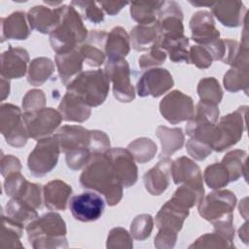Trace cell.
Listing matches in <instances>:
<instances>
[{
    "label": "cell",
    "instance_id": "obj_20",
    "mask_svg": "<svg viewBox=\"0 0 249 249\" xmlns=\"http://www.w3.org/2000/svg\"><path fill=\"white\" fill-rule=\"evenodd\" d=\"M54 135L58 140L60 151L64 154L77 149H88L90 151V130L81 125H63Z\"/></svg>",
    "mask_w": 249,
    "mask_h": 249
},
{
    "label": "cell",
    "instance_id": "obj_31",
    "mask_svg": "<svg viewBox=\"0 0 249 249\" xmlns=\"http://www.w3.org/2000/svg\"><path fill=\"white\" fill-rule=\"evenodd\" d=\"M164 1H138L130 3V16L138 24H153L157 22L160 10Z\"/></svg>",
    "mask_w": 249,
    "mask_h": 249
},
{
    "label": "cell",
    "instance_id": "obj_4",
    "mask_svg": "<svg viewBox=\"0 0 249 249\" xmlns=\"http://www.w3.org/2000/svg\"><path fill=\"white\" fill-rule=\"evenodd\" d=\"M109 83L104 70H89L79 74L66 86V89L80 97L89 106L97 107L107 98Z\"/></svg>",
    "mask_w": 249,
    "mask_h": 249
},
{
    "label": "cell",
    "instance_id": "obj_43",
    "mask_svg": "<svg viewBox=\"0 0 249 249\" xmlns=\"http://www.w3.org/2000/svg\"><path fill=\"white\" fill-rule=\"evenodd\" d=\"M219 118V108L218 105L200 101L196 104L193 117L189 120V122L195 124H203V123H211L217 124Z\"/></svg>",
    "mask_w": 249,
    "mask_h": 249
},
{
    "label": "cell",
    "instance_id": "obj_27",
    "mask_svg": "<svg viewBox=\"0 0 249 249\" xmlns=\"http://www.w3.org/2000/svg\"><path fill=\"white\" fill-rule=\"evenodd\" d=\"M58 111L66 122L84 123L90 117L91 107L77 95L66 91L58 105Z\"/></svg>",
    "mask_w": 249,
    "mask_h": 249
},
{
    "label": "cell",
    "instance_id": "obj_21",
    "mask_svg": "<svg viewBox=\"0 0 249 249\" xmlns=\"http://www.w3.org/2000/svg\"><path fill=\"white\" fill-rule=\"evenodd\" d=\"M215 18L227 27H238L245 23L247 9L241 1H218L210 7Z\"/></svg>",
    "mask_w": 249,
    "mask_h": 249
},
{
    "label": "cell",
    "instance_id": "obj_24",
    "mask_svg": "<svg viewBox=\"0 0 249 249\" xmlns=\"http://www.w3.org/2000/svg\"><path fill=\"white\" fill-rule=\"evenodd\" d=\"M31 33L27 15L23 12H14L6 18H1V42L5 40H25Z\"/></svg>",
    "mask_w": 249,
    "mask_h": 249
},
{
    "label": "cell",
    "instance_id": "obj_42",
    "mask_svg": "<svg viewBox=\"0 0 249 249\" xmlns=\"http://www.w3.org/2000/svg\"><path fill=\"white\" fill-rule=\"evenodd\" d=\"M203 179L207 186L213 190H219L230 183L227 168L222 162H215L208 165L203 173Z\"/></svg>",
    "mask_w": 249,
    "mask_h": 249
},
{
    "label": "cell",
    "instance_id": "obj_22",
    "mask_svg": "<svg viewBox=\"0 0 249 249\" xmlns=\"http://www.w3.org/2000/svg\"><path fill=\"white\" fill-rule=\"evenodd\" d=\"M27 19L31 29L43 34H51L60 20V8L51 9L43 5L34 6L27 13Z\"/></svg>",
    "mask_w": 249,
    "mask_h": 249
},
{
    "label": "cell",
    "instance_id": "obj_2",
    "mask_svg": "<svg viewBox=\"0 0 249 249\" xmlns=\"http://www.w3.org/2000/svg\"><path fill=\"white\" fill-rule=\"evenodd\" d=\"M30 245L35 249L67 248V229L58 213L49 212L25 227Z\"/></svg>",
    "mask_w": 249,
    "mask_h": 249
},
{
    "label": "cell",
    "instance_id": "obj_6",
    "mask_svg": "<svg viewBox=\"0 0 249 249\" xmlns=\"http://www.w3.org/2000/svg\"><path fill=\"white\" fill-rule=\"evenodd\" d=\"M236 205V196L230 190H216L203 196L197 204L199 215L211 224L233 218V209Z\"/></svg>",
    "mask_w": 249,
    "mask_h": 249
},
{
    "label": "cell",
    "instance_id": "obj_8",
    "mask_svg": "<svg viewBox=\"0 0 249 249\" xmlns=\"http://www.w3.org/2000/svg\"><path fill=\"white\" fill-rule=\"evenodd\" d=\"M247 106H240L234 112H231L221 118L218 128V142L213 151L223 152L235 145L242 137L246 129V112Z\"/></svg>",
    "mask_w": 249,
    "mask_h": 249
},
{
    "label": "cell",
    "instance_id": "obj_23",
    "mask_svg": "<svg viewBox=\"0 0 249 249\" xmlns=\"http://www.w3.org/2000/svg\"><path fill=\"white\" fill-rule=\"evenodd\" d=\"M190 209L178 204L171 198L166 201L156 216V226L160 229H170L180 231L185 220L189 216Z\"/></svg>",
    "mask_w": 249,
    "mask_h": 249
},
{
    "label": "cell",
    "instance_id": "obj_39",
    "mask_svg": "<svg viewBox=\"0 0 249 249\" xmlns=\"http://www.w3.org/2000/svg\"><path fill=\"white\" fill-rule=\"evenodd\" d=\"M127 150L131 153L134 160L139 163L150 161L158 151L157 144L150 138L141 137L128 144Z\"/></svg>",
    "mask_w": 249,
    "mask_h": 249
},
{
    "label": "cell",
    "instance_id": "obj_18",
    "mask_svg": "<svg viewBox=\"0 0 249 249\" xmlns=\"http://www.w3.org/2000/svg\"><path fill=\"white\" fill-rule=\"evenodd\" d=\"M107 35L104 30H91L88 35V41L78 47L80 53L90 67H99L105 62V44Z\"/></svg>",
    "mask_w": 249,
    "mask_h": 249
},
{
    "label": "cell",
    "instance_id": "obj_49",
    "mask_svg": "<svg viewBox=\"0 0 249 249\" xmlns=\"http://www.w3.org/2000/svg\"><path fill=\"white\" fill-rule=\"evenodd\" d=\"M46 96L43 90L33 89L28 90L22 98V109L24 113H32L45 108Z\"/></svg>",
    "mask_w": 249,
    "mask_h": 249
},
{
    "label": "cell",
    "instance_id": "obj_13",
    "mask_svg": "<svg viewBox=\"0 0 249 249\" xmlns=\"http://www.w3.org/2000/svg\"><path fill=\"white\" fill-rule=\"evenodd\" d=\"M174 85L173 78L164 68H150L139 78L136 90L139 96L159 97L168 91Z\"/></svg>",
    "mask_w": 249,
    "mask_h": 249
},
{
    "label": "cell",
    "instance_id": "obj_52",
    "mask_svg": "<svg viewBox=\"0 0 249 249\" xmlns=\"http://www.w3.org/2000/svg\"><path fill=\"white\" fill-rule=\"evenodd\" d=\"M27 180L21 175L20 172H15L5 177L4 191L10 197H15L18 195L23 185Z\"/></svg>",
    "mask_w": 249,
    "mask_h": 249
},
{
    "label": "cell",
    "instance_id": "obj_45",
    "mask_svg": "<svg viewBox=\"0 0 249 249\" xmlns=\"http://www.w3.org/2000/svg\"><path fill=\"white\" fill-rule=\"evenodd\" d=\"M233 242L214 231L212 233H205L199 236L189 248H233Z\"/></svg>",
    "mask_w": 249,
    "mask_h": 249
},
{
    "label": "cell",
    "instance_id": "obj_37",
    "mask_svg": "<svg viewBox=\"0 0 249 249\" xmlns=\"http://www.w3.org/2000/svg\"><path fill=\"white\" fill-rule=\"evenodd\" d=\"M204 196L203 184H182L173 194L172 200L190 209L198 204Z\"/></svg>",
    "mask_w": 249,
    "mask_h": 249
},
{
    "label": "cell",
    "instance_id": "obj_46",
    "mask_svg": "<svg viewBox=\"0 0 249 249\" xmlns=\"http://www.w3.org/2000/svg\"><path fill=\"white\" fill-rule=\"evenodd\" d=\"M74 8H79L83 18L92 23H100L104 19V13L97 2L93 1H72Z\"/></svg>",
    "mask_w": 249,
    "mask_h": 249
},
{
    "label": "cell",
    "instance_id": "obj_40",
    "mask_svg": "<svg viewBox=\"0 0 249 249\" xmlns=\"http://www.w3.org/2000/svg\"><path fill=\"white\" fill-rule=\"evenodd\" d=\"M224 87L228 91L236 92L244 90L247 93L249 86L248 68L244 67H231L224 75Z\"/></svg>",
    "mask_w": 249,
    "mask_h": 249
},
{
    "label": "cell",
    "instance_id": "obj_5",
    "mask_svg": "<svg viewBox=\"0 0 249 249\" xmlns=\"http://www.w3.org/2000/svg\"><path fill=\"white\" fill-rule=\"evenodd\" d=\"M60 152V146L55 135L38 140L27 159L31 175L43 177L51 172L57 164Z\"/></svg>",
    "mask_w": 249,
    "mask_h": 249
},
{
    "label": "cell",
    "instance_id": "obj_17",
    "mask_svg": "<svg viewBox=\"0 0 249 249\" xmlns=\"http://www.w3.org/2000/svg\"><path fill=\"white\" fill-rule=\"evenodd\" d=\"M28 62L29 54L25 49L10 47L1 54V77L8 80L23 77Z\"/></svg>",
    "mask_w": 249,
    "mask_h": 249
},
{
    "label": "cell",
    "instance_id": "obj_55",
    "mask_svg": "<svg viewBox=\"0 0 249 249\" xmlns=\"http://www.w3.org/2000/svg\"><path fill=\"white\" fill-rule=\"evenodd\" d=\"M20 170H21V163L17 157L13 155L2 156L0 171L3 177H7L9 174H12L15 172H20Z\"/></svg>",
    "mask_w": 249,
    "mask_h": 249
},
{
    "label": "cell",
    "instance_id": "obj_3",
    "mask_svg": "<svg viewBox=\"0 0 249 249\" xmlns=\"http://www.w3.org/2000/svg\"><path fill=\"white\" fill-rule=\"evenodd\" d=\"M59 8L60 20L50 34V43L56 53H63L78 48L89 34L81 15L71 4Z\"/></svg>",
    "mask_w": 249,
    "mask_h": 249
},
{
    "label": "cell",
    "instance_id": "obj_41",
    "mask_svg": "<svg viewBox=\"0 0 249 249\" xmlns=\"http://www.w3.org/2000/svg\"><path fill=\"white\" fill-rule=\"evenodd\" d=\"M197 94L200 101L218 105L223 98V89L215 78L208 77L203 78L198 82Z\"/></svg>",
    "mask_w": 249,
    "mask_h": 249
},
{
    "label": "cell",
    "instance_id": "obj_53",
    "mask_svg": "<svg viewBox=\"0 0 249 249\" xmlns=\"http://www.w3.org/2000/svg\"><path fill=\"white\" fill-rule=\"evenodd\" d=\"M177 231L170 229H160L155 237V247L159 249L173 248L177 241Z\"/></svg>",
    "mask_w": 249,
    "mask_h": 249
},
{
    "label": "cell",
    "instance_id": "obj_25",
    "mask_svg": "<svg viewBox=\"0 0 249 249\" xmlns=\"http://www.w3.org/2000/svg\"><path fill=\"white\" fill-rule=\"evenodd\" d=\"M54 60L59 78L65 86L83 72L84 58L78 48L67 53H56Z\"/></svg>",
    "mask_w": 249,
    "mask_h": 249
},
{
    "label": "cell",
    "instance_id": "obj_10",
    "mask_svg": "<svg viewBox=\"0 0 249 249\" xmlns=\"http://www.w3.org/2000/svg\"><path fill=\"white\" fill-rule=\"evenodd\" d=\"M23 120L29 137L38 141L51 136L63 119L58 110L45 107L36 112L23 113Z\"/></svg>",
    "mask_w": 249,
    "mask_h": 249
},
{
    "label": "cell",
    "instance_id": "obj_11",
    "mask_svg": "<svg viewBox=\"0 0 249 249\" xmlns=\"http://www.w3.org/2000/svg\"><path fill=\"white\" fill-rule=\"evenodd\" d=\"M194 111L195 106L192 97L180 90H172L160 102L161 116L172 124L189 121L193 117Z\"/></svg>",
    "mask_w": 249,
    "mask_h": 249
},
{
    "label": "cell",
    "instance_id": "obj_50",
    "mask_svg": "<svg viewBox=\"0 0 249 249\" xmlns=\"http://www.w3.org/2000/svg\"><path fill=\"white\" fill-rule=\"evenodd\" d=\"M190 63L195 64L199 69H207L213 62V57L207 48L200 45L192 46L189 50Z\"/></svg>",
    "mask_w": 249,
    "mask_h": 249
},
{
    "label": "cell",
    "instance_id": "obj_9",
    "mask_svg": "<svg viewBox=\"0 0 249 249\" xmlns=\"http://www.w3.org/2000/svg\"><path fill=\"white\" fill-rule=\"evenodd\" d=\"M109 82L113 84V94L120 102H130L135 90L130 82V68L124 58H108L104 69Z\"/></svg>",
    "mask_w": 249,
    "mask_h": 249
},
{
    "label": "cell",
    "instance_id": "obj_35",
    "mask_svg": "<svg viewBox=\"0 0 249 249\" xmlns=\"http://www.w3.org/2000/svg\"><path fill=\"white\" fill-rule=\"evenodd\" d=\"M54 72V64L49 57L34 58L27 70V81L30 85L39 87L47 82Z\"/></svg>",
    "mask_w": 249,
    "mask_h": 249
},
{
    "label": "cell",
    "instance_id": "obj_51",
    "mask_svg": "<svg viewBox=\"0 0 249 249\" xmlns=\"http://www.w3.org/2000/svg\"><path fill=\"white\" fill-rule=\"evenodd\" d=\"M166 59V53L160 48L158 43L149 52L141 55L138 59V64L141 69L155 67L162 64Z\"/></svg>",
    "mask_w": 249,
    "mask_h": 249
},
{
    "label": "cell",
    "instance_id": "obj_47",
    "mask_svg": "<svg viewBox=\"0 0 249 249\" xmlns=\"http://www.w3.org/2000/svg\"><path fill=\"white\" fill-rule=\"evenodd\" d=\"M107 248H132L133 242L131 234L128 233V231L121 227L114 228L110 231L107 242H106Z\"/></svg>",
    "mask_w": 249,
    "mask_h": 249
},
{
    "label": "cell",
    "instance_id": "obj_30",
    "mask_svg": "<svg viewBox=\"0 0 249 249\" xmlns=\"http://www.w3.org/2000/svg\"><path fill=\"white\" fill-rule=\"evenodd\" d=\"M130 38L122 26L114 27L107 35L105 54L108 58H124L130 51Z\"/></svg>",
    "mask_w": 249,
    "mask_h": 249
},
{
    "label": "cell",
    "instance_id": "obj_16",
    "mask_svg": "<svg viewBox=\"0 0 249 249\" xmlns=\"http://www.w3.org/2000/svg\"><path fill=\"white\" fill-rule=\"evenodd\" d=\"M192 39L200 46H208L220 39V32L215 26V20L211 13L198 11L190 20Z\"/></svg>",
    "mask_w": 249,
    "mask_h": 249
},
{
    "label": "cell",
    "instance_id": "obj_44",
    "mask_svg": "<svg viewBox=\"0 0 249 249\" xmlns=\"http://www.w3.org/2000/svg\"><path fill=\"white\" fill-rule=\"evenodd\" d=\"M154 220L150 214L137 215L131 222L130 234L136 240H145L151 235Z\"/></svg>",
    "mask_w": 249,
    "mask_h": 249
},
{
    "label": "cell",
    "instance_id": "obj_28",
    "mask_svg": "<svg viewBox=\"0 0 249 249\" xmlns=\"http://www.w3.org/2000/svg\"><path fill=\"white\" fill-rule=\"evenodd\" d=\"M171 176L174 184H203L198 165L187 157H180L171 163Z\"/></svg>",
    "mask_w": 249,
    "mask_h": 249
},
{
    "label": "cell",
    "instance_id": "obj_56",
    "mask_svg": "<svg viewBox=\"0 0 249 249\" xmlns=\"http://www.w3.org/2000/svg\"><path fill=\"white\" fill-rule=\"evenodd\" d=\"M97 4L109 16H115L128 3L127 2H119V1H101V2H97Z\"/></svg>",
    "mask_w": 249,
    "mask_h": 249
},
{
    "label": "cell",
    "instance_id": "obj_15",
    "mask_svg": "<svg viewBox=\"0 0 249 249\" xmlns=\"http://www.w3.org/2000/svg\"><path fill=\"white\" fill-rule=\"evenodd\" d=\"M160 38H176L184 35L183 13L175 1H164L157 18Z\"/></svg>",
    "mask_w": 249,
    "mask_h": 249
},
{
    "label": "cell",
    "instance_id": "obj_12",
    "mask_svg": "<svg viewBox=\"0 0 249 249\" xmlns=\"http://www.w3.org/2000/svg\"><path fill=\"white\" fill-rule=\"evenodd\" d=\"M111 162L115 178L124 188L131 187L138 179V168L135 160L127 149L110 148L106 153Z\"/></svg>",
    "mask_w": 249,
    "mask_h": 249
},
{
    "label": "cell",
    "instance_id": "obj_1",
    "mask_svg": "<svg viewBox=\"0 0 249 249\" xmlns=\"http://www.w3.org/2000/svg\"><path fill=\"white\" fill-rule=\"evenodd\" d=\"M80 184L103 195L107 204L114 206L123 197L124 187L117 181L110 160L106 154H98L91 158L80 175Z\"/></svg>",
    "mask_w": 249,
    "mask_h": 249
},
{
    "label": "cell",
    "instance_id": "obj_14",
    "mask_svg": "<svg viewBox=\"0 0 249 249\" xmlns=\"http://www.w3.org/2000/svg\"><path fill=\"white\" fill-rule=\"evenodd\" d=\"M69 208L73 217L81 222L98 220L105 208L103 198L93 192H86L73 196L69 201Z\"/></svg>",
    "mask_w": 249,
    "mask_h": 249
},
{
    "label": "cell",
    "instance_id": "obj_32",
    "mask_svg": "<svg viewBox=\"0 0 249 249\" xmlns=\"http://www.w3.org/2000/svg\"><path fill=\"white\" fill-rule=\"evenodd\" d=\"M158 45L169 55L172 62L190 63V54L188 51L189 38L185 35L176 38H159Z\"/></svg>",
    "mask_w": 249,
    "mask_h": 249
},
{
    "label": "cell",
    "instance_id": "obj_19",
    "mask_svg": "<svg viewBox=\"0 0 249 249\" xmlns=\"http://www.w3.org/2000/svg\"><path fill=\"white\" fill-rule=\"evenodd\" d=\"M171 163L172 160L165 157L160 160L154 167L144 174L143 181L145 188L152 196H160L169 187Z\"/></svg>",
    "mask_w": 249,
    "mask_h": 249
},
{
    "label": "cell",
    "instance_id": "obj_57",
    "mask_svg": "<svg viewBox=\"0 0 249 249\" xmlns=\"http://www.w3.org/2000/svg\"><path fill=\"white\" fill-rule=\"evenodd\" d=\"M10 93V80L1 77V100H5Z\"/></svg>",
    "mask_w": 249,
    "mask_h": 249
},
{
    "label": "cell",
    "instance_id": "obj_36",
    "mask_svg": "<svg viewBox=\"0 0 249 249\" xmlns=\"http://www.w3.org/2000/svg\"><path fill=\"white\" fill-rule=\"evenodd\" d=\"M23 226L14 222L2 212V227L0 244L5 248H23L20 238L23 232Z\"/></svg>",
    "mask_w": 249,
    "mask_h": 249
},
{
    "label": "cell",
    "instance_id": "obj_54",
    "mask_svg": "<svg viewBox=\"0 0 249 249\" xmlns=\"http://www.w3.org/2000/svg\"><path fill=\"white\" fill-rule=\"evenodd\" d=\"M186 149L188 154L196 160H203L212 153V149L209 146L193 138L188 140Z\"/></svg>",
    "mask_w": 249,
    "mask_h": 249
},
{
    "label": "cell",
    "instance_id": "obj_33",
    "mask_svg": "<svg viewBox=\"0 0 249 249\" xmlns=\"http://www.w3.org/2000/svg\"><path fill=\"white\" fill-rule=\"evenodd\" d=\"M156 135L161 144V154L164 157H169L176 151L180 150L184 144L185 136L180 127H167L164 125L158 126Z\"/></svg>",
    "mask_w": 249,
    "mask_h": 249
},
{
    "label": "cell",
    "instance_id": "obj_38",
    "mask_svg": "<svg viewBox=\"0 0 249 249\" xmlns=\"http://www.w3.org/2000/svg\"><path fill=\"white\" fill-rule=\"evenodd\" d=\"M247 153L244 150H232L226 154L222 160V163L228 170L230 182L237 181L240 177H245Z\"/></svg>",
    "mask_w": 249,
    "mask_h": 249
},
{
    "label": "cell",
    "instance_id": "obj_58",
    "mask_svg": "<svg viewBox=\"0 0 249 249\" xmlns=\"http://www.w3.org/2000/svg\"><path fill=\"white\" fill-rule=\"evenodd\" d=\"M248 224L247 222L241 226V228L238 230V234H239V237L242 239V241L244 243H247L248 241Z\"/></svg>",
    "mask_w": 249,
    "mask_h": 249
},
{
    "label": "cell",
    "instance_id": "obj_29",
    "mask_svg": "<svg viewBox=\"0 0 249 249\" xmlns=\"http://www.w3.org/2000/svg\"><path fill=\"white\" fill-rule=\"evenodd\" d=\"M130 45L136 52L151 50L159 41L160 30L158 23L137 24L130 31Z\"/></svg>",
    "mask_w": 249,
    "mask_h": 249
},
{
    "label": "cell",
    "instance_id": "obj_26",
    "mask_svg": "<svg viewBox=\"0 0 249 249\" xmlns=\"http://www.w3.org/2000/svg\"><path fill=\"white\" fill-rule=\"evenodd\" d=\"M71 194V187L59 179L50 181L43 187L44 203L50 210H65Z\"/></svg>",
    "mask_w": 249,
    "mask_h": 249
},
{
    "label": "cell",
    "instance_id": "obj_34",
    "mask_svg": "<svg viewBox=\"0 0 249 249\" xmlns=\"http://www.w3.org/2000/svg\"><path fill=\"white\" fill-rule=\"evenodd\" d=\"M36 210L33 206L18 197H12L6 204L7 216L23 227H26L27 224L38 217Z\"/></svg>",
    "mask_w": 249,
    "mask_h": 249
},
{
    "label": "cell",
    "instance_id": "obj_48",
    "mask_svg": "<svg viewBox=\"0 0 249 249\" xmlns=\"http://www.w3.org/2000/svg\"><path fill=\"white\" fill-rule=\"evenodd\" d=\"M15 197H18L31 206H33L35 209H39L42 205V191L41 187L38 184L31 183L26 181L23 185L22 189L18 193V195Z\"/></svg>",
    "mask_w": 249,
    "mask_h": 249
},
{
    "label": "cell",
    "instance_id": "obj_7",
    "mask_svg": "<svg viewBox=\"0 0 249 249\" xmlns=\"http://www.w3.org/2000/svg\"><path fill=\"white\" fill-rule=\"evenodd\" d=\"M0 130L6 142L15 148L23 147L29 138L21 110L11 103L0 106Z\"/></svg>",
    "mask_w": 249,
    "mask_h": 249
}]
</instances>
